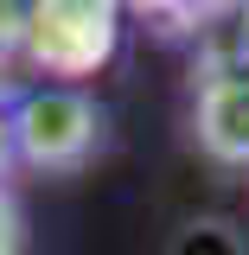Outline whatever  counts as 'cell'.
<instances>
[{
  "label": "cell",
  "mask_w": 249,
  "mask_h": 255,
  "mask_svg": "<svg viewBox=\"0 0 249 255\" xmlns=\"http://www.w3.org/2000/svg\"><path fill=\"white\" fill-rule=\"evenodd\" d=\"M198 147L224 166H249V64L237 51H211L198 70V102H192Z\"/></svg>",
  "instance_id": "obj_3"
},
{
  "label": "cell",
  "mask_w": 249,
  "mask_h": 255,
  "mask_svg": "<svg viewBox=\"0 0 249 255\" xmlns=\"http://www.w3.org/2000/svg\"><path fill=\"white\" fill-rule=\"evenodd\" d=\"M0 255H26V217H19V198L0 185Z\"/></svg>",
  "instance_id": "obj_6"
},
{
  "label": "cell",
  "mask_w": 249,
  "mask_h": 255,
  "mask_svg": "<svg viewBox=\"0 0 249 255\" xmlns=\"http://www.w3.org/2000/svg\"><path fill=\"white\" fill-rule=\"evenodd\" d=\"M26 70V38H19V6H0V90Z\"/></svg>",
  "instance_id": "obj_5"
},
{
  "label": "cell",
  "mask_w": 249,
  "mask_h": 255,
  "mask_svg": "<svg viewBox=\"0 0 249 255\" xmlns=\"http://www.w3.org/2000/svg\"><path fill=\"white\" fill-rule=\"evenodd\" d=\"M13 115H6V109H0V172H6V166H13Z\"/></svg>",
  "instance_id": "obj_7"
},
{
  "label": "cell",
  "mask_w": 249,
  "mask_h": 255,
  "mask_svg": "<svg viewBox=\"0 0 249 255\" xmlns=\"http://www.w3.org/2000/svg\"><path fill=\"white\" fill-rule=\"evenodd\" d=\"M13 153L38 172H77L102 147V109L70 83H38L13 96Z\"/></svg>",
  "instance_id": "obj_2"
},
{
  "label": "cell",
  "mask_w": 249,
  "mask_h": 255,
  "mask_svg": "<svg viewBox=\"0 0 249 255\" xmlns=\"http://www.w3.org/2000/svg\"><path fill=\"white\" fill-rule=\"evenodd\" d=\"M166 255H243V236H237L224 217H192L186 230L173 236Z\"/></svg>",
  "instance_id": "obj_4"
},
{
  "label": "cell",
  "mask_w": 249,
  "mask_h": 255,
  "mask_svg": "<svg viewBox=\"0 0 249 255\" xmlns=\"http://www.w3.org/2000/svg\"><path fill=\"white\" fill-rule=\"evenodd\" d=\"M230 51H237V58L249 64V6H243V13H237V45H230Z\"/></svg>",
  "instance_id": "obj_8"
},
{
  "label": "cell",
  "mask_w": 249,
  "mask_h": 255,
  "mask_svg": "<svg viewBox=\"0 0 249 255\" xmlns=\"http://www.w3.org/2000/svg\"><path fill=\"white\" fill-rule=\"evenodd\" d=\"M19 38L38 77H96L122 45V13L109 0H45L19 6Z\"/></svg>",
  "instance_id": "obj_1"
}]
</instances>
